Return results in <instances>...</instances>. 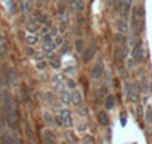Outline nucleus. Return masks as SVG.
<instances>
[{"instance_id":"obj_1","label":"nucleus","mask_w":152,"mask_h":144,"mask_svg":"<svg viewBox=\"0 0 152 144\" xmlns=\"http://www.w3.org/2000/svg\"><path fill=\"white\" fill-rule=\"evenodd\" d=\"M143 24H145V8L138 5L131 12V29L134 38H138V35L143 32Z\"/></svg>"},{"instance_id":"obj_2","label":"nucleus","mask_w":152,"mask_h":144,"mask_svg":"<svg viewBox=\"0 0 152 144\" xmlns=\"http://www.w3.org/2000/svg\"><path fill=\"white\" fill-rule=\"evenodd\" d=\"M55 124L56 126H64V127H72L73 120H72V114L69 109H59L58 115L55 117Z\"/></svg>"},{"instance_id":"obj_3","label":"nucleus","mask_w":152,"mask_h":144,"mask_svg":"<svg viewBox=\"0 0 152 144\" xmlns=\"http://www.w3.org/2000/svg\"><path fill=\"white\" fill-rule=\"evenodd\" d=\"M131 56H132V61L137 62V64H140L145 61V47H143V43L138 40L134 47H132V52H131Z\"/></svg>"},{"instance_id":"obj_4","label":"nucleus","mask_w":152,"mask_h":144,"mask_svg":"<svg viewBox=\"0 0 152 144\" xmlns=\"http://www.w3.org/2000/svg\"><path fill=\"white\" fill-rule=\"evenodd\" d=\"M125 93H126V97H128L129 102L135 103L138 100V97H140V88H138L137 84H128L125 88Z\"/></svg>"},{"instance_id":"obj_5","label":"nucleus","mask_w":152,"mask_h":144,"mask_svg":"<svg viewBox=\"0 0 152 144\" xmlns=\"http://www.w3.org/2000/svg\"><path fill=\"white\" fill-rule=\"evenodd\" d=\"M125 58H126V46H116L114 53H113V59H114L117 67H122L123 65Z\"/></svg>"},{"instance_id":"obj_6","label":"nucleus","mask_w":152,"mask_h":144,"mask_svg":"<svg viewBox=\"0 0 152 144\" xmlns=\"http://www.w3.org/2000/svg\"><path fill=\"white\" fill-rule=\"evenodd\" d=\"M104 73H105L104 62H102V59L99 58V59L93 64V67H91V70H90V76H91V79H100V77L104 76Z\"/></svg>"},{"instance_id":"obj_7","label":"nucleus","mask_w":152,"mask_h":144,"mask_svg":"<svg viewBox=\"0 0 152 144\" xmlns=\"http://www.w3.org/2000/svg\"><path fill=\"white\" fill-rule=\"evenodd\" d=\"M96 49L97 47H96L94 43H90L87 49H84V52H82V62L84 64H88L90 61H93V58L96 55Z\"/></svg>"},{"instance_id":"obj_8","label":"nucleus","mask_w":152,"mask_h":144,"mask_svg":"<svg viewBox=\"0 0 152 144\" xmlns=\"http://www.w3.org/2000/svg\"><path fill=\"white\" fill-rule=\"evenodd\" d=\"M41 140H43V144H56V137L50 129H43Z\"/></svg>"},{"instance_id":"obj_9","label":"nucleus","mask_w":152,"mask_h":144,"mask_svg":"<svg viewBox=\"0 0 152 144\" xmlns=\"http://www.w3.org/2000/svg\"><path fill=\"white\" fill-rule=\"evenodd\" d=\"M67 5L75 14H79V12L84 11V5L79 2V0H67Z\"/></svg>"},{"instance_id":"obj_10","label":"nucleus","mask_w":152,"mask_h":144,"mask_svg":"<svg viewBox=\"0 0 152 144\" xmlns=\"http://www.w3.org/2000/svg\"><path fill=\"white\" fill-rule=\"evenodd\" d=\"M59 21H61V29L64 31L69 24V15H67L64 6H59Z\"/></svg>"},{"instance_id":"obj_11","label":"nucleus","mask_w":152,"mask_h":144,"mask_svg":"<svg viewBox=\"0 0 152 144\" xmlns=\"http://www.w3.org/2000/svg\"><path fill=\"white\" fill-rule=\"evenodd\" d=\"M131 3H132V0H122V9H120V15H122V18H126V17L129 15Z\"/></svg>"},{"instance_id":"obj_12","label":"nucleus","mask_w":152,"mask_h":144,"mask_svg":"<svg viewBox=\"0 0 152 144\" xmlns=\"http://www.w3.org/2000/svg\"><path fill=\"white\" fill-rule=\"evenodd\" d=\"M116 29H117V32H119V33L125 35V33H128V31H129V26L126 24L125 18H120V20H117V21H116Z\"/></svg>"},{"instance_id":"obj_13","label":"nucleus","mask_w":152,"mask_h":144,"mask_svg":"<svg viewBox=\"0 0 152 144\" xmlns=\"http://www.w3.org/2000/svg\"><path fill=\"white\" fill-rule=\"evenodd\" d=\"M70 97H72V103L75 105V106H79V105L82 103V93L79 89H73V93L70 94Z\"/></svg>"},{"instance_id":"obj_14","label":"nucleus","mask_w":152,"mask_h":144,"mask_svg":"<svg viewBox=\"0 0 152 144\" xmlns=\"http://www.w3.org/2000/svg\"><path fill=\"white\" fill-rule=\"evenodd\" d=\"M97 123L100 126H108L110 124V117H108L107 111H99L97 112Z\"/></svg>"},{"instance_id":"obj_15","label":"nucleus","mask_w":152,"mask_h":144,"mask_svg":"<svg viewBox=\"0 0 152 144\" xmlns=\"http://www.w3.org/2000/svg\"><path fill=\"white\" fill-rule=\"evenodd\" d=\"M55 89L58 91L59 94L62 93V91H66V82H62V77L59 74L55 77Z\"/></svg>"},{"instance_id":"obj_16","label":"nucleus","mask_w":152,"mask_h":144,"mask_svg":"<svg viewBox=\"0 0 152 144\" xmlns=\"http://www.w3.org/2000/svg\"><path fill=\"white\" fill-rule=\"evenodd\" d=\"M105 109L107 111L114 109V96H107L105 97Z\"/></svg>"},{"instance_id":"obj_17","label":"nucleus","mask_w":152,"mask_h":144,"mask_svg":"<svg viewBox=\"0 0 152 144\" xmlns=\"http://www.w3.org/2000/svg\"><path fill=\"white\" fill-rule=\"evenodd\" d=\"M114 41H116V46H126V38L122 33H116Z\"/></svg>"},{"instance_id":"obj_18","label":"nucleus","mask_w":152,"mask_h":144,"mask_svg":"<svg viewBox=\"0 0 152 144\" xmlns=\"http://www.w3.org/2000/svg\"><path fill=\"white\" fill-rule=\"evenodd\" d=\"M84 47H85L84 41L78 38V40L75 41V50H76V53H82V52H84Z\"/></svg>"},{"instance_id":"obj_19","label":"nucleus","mask_w":152,"mask_h":144,"mask_svg":"<svg viewBox=\"0 0 152 144\" xmlns=\"http://www.w3.org/2000/svg\"><path fill=\"white\" fill-rule=\"evenodd\" d=\"M50 65H52L53 68H59L61 67V58L59 56H50Z\"/></svg>"},{"instance_id":"obj_20","label":"nucleus","mask_w":152,"mask_h":144,"mask_svg":"<svg viewBox=\"0 0 152 144\" xmlns=\"http://www.w3.org/2000/svg\"><path fill=\"white\" fill-rule=\"evenodd\" d=\"M35 20L37 21H40V23H47V15H44V14H41V12H35Z\"/></svg>"},{"instance_id":"obj_21","label":"nucleus","mask_w":152,"mask_h":144,"mask_svg":"<svg viewBox=\"0 0 152 144\" xmlns=\"http://www.w3.org/2000/svg\"><path fill=\"white\" fill-rule=\"evenodd\" d=\"M44 120H46L47 124H55V117L52 114H49V112L44 114Z\"/></svg>"},{"instance_id":"obj_22","label":"nucleus","mask_w":152,"mask_h":144,"mask_svg":"<svg viewBox=\"0 0 152 144\" xmlns=\"http://www.w3.org/2000/svg\"><path fill=\"white\" fill-rule=\"evenodd\" d=\"M26 43H28V46H35V44L38 43V36H35V35L28 36V38H26Z\"/></svg>"},{"instance_id":"obj_23","label":"nucleus","mask_w":152,"mask_h":144,"mask_svg":"<svg viewBox=\"0 0 152 144\" xmlns=\"http://www.w3.org/2000/svg\"><path fill=\"white\" fill-rule=\"evenodd\" d=\"M61 100L64 103H70L72 102V97H70V94L67 93V91H62V93H61Z\"/></svg>"},{"instance_id":"obj_24","label":"nucleus","mask_w":152,"mask_h":144,"mask_svg":"<svg viewBox=\"0 0 152 144\" xmlns=\"http://www.w3.org/2000/svg\"><path fill=\"white\" fill-rule=\"evenodd\" d=\"M82 144H94L93 137H91V135H85V137L82 138Z\"/></svg>"},{"instance_id":"obj_25","label":"nucleus","mask_w":152,"mask_h":144,"mask_svg":"<svg viewBox=\"0 0 152 144\" xmlns=\"http://www.w3.org/2000/svg\"><path fill=\"white\" fill-rule=\"evenodd\" d=\"M146 121L148 123H152V106L148 108V111H146Z\"/></svg>"},{"instance_id":"obj_26","label":"nucleus","mask_w":152,"mask_h":144,"mask_svg":"<svg viewBox=\"0 0 152 144\" xmlns=\"http://www.w3.org/2000/svg\"><path fill=\"white\" fill-rule=\"evenodd\" d=\"M66 87H67V88L75 89V88H76V84H75V81H73V79H67V81H66Z\"/></svg>"},{"instance_id":"obj_27","label":"nucleus","mask_w":152,"mask_h":144,"mask_svg":"<svg viewBox=\"0 0 152 144\" xmlns=\"http://www.w3.org/2000/svg\"><path fill=\"white\" fill-rule=\"evenodd\" d=\"M79 2H81L82 5H85V2H87V0H79Z\"/></svg>"},{"instance_id":"obj_28","label":"nucleus","mask_w":152,"mask_h":144,"mask_svg":"<svg viewBox=\"0 0 152 144\" xmlns=\"http://www.w3.org/2000/svg\"><path fill=\"white\" fill-rule=\"evenodd\" d=\"M44 2H46V3H47V2H50V0H44Z\"/></svg>"},{"instance_id":"obj_29","label":"nucleus","mask_w":152,"mask_h":144,"mask_svg":"<svg viewBox=\"0 0 152 144\" xmlns=\"http://www.w3.org/2000/svg\"><path fill=\"white\" fill-rule=\"evenodd\" d=\"M62 144H67V143H62Z\"/></svg>"}]
</instances>
